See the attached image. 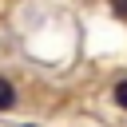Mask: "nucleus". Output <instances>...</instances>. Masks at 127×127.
Here are the masks:
<instances>
[{
    "instance_id": "f257e3e1",
    "label": "nucleus",
    "mask_w": 127,
    "mask_h": 127,
    "mask_svg": "<svg viewBox=\"0 0 127 127\" xmlns=\"http://www.w3.org/2000/svg\"><path fill=\"white\" fill-rule=\"evenodd\" d=\"M16 107V87L8 79H0V111H12Z\"/></svg>"
},
{
    "instance_id": "f03ea898",
    "label": "nucleus",
    "mask_w": 127,
    "mask_h": 127,
    "mask_svg": "<svg viewBox=\"0 0 127 127\" xmlns=\"http://www.w3.org/2000/svg\"><path fill=\"white\" fill-rule=\"evenodd\" d=\"M115 103H119V107H127V79H119V83H115Z\"/></svg>"
},
{
    "instance_id": "7ed1b4c3",
    "label": "nucleus",
    "mask_w": 127,
    "mask_h": 127,
    "mask_svg": "<svg viewBox=\"0 0 127 127\" xmlns=\"http://www.w3.org/2000/svg\"><path fill=\"white\" fill-rule=\"evenodd\" d=\"M111 12H115L119 20H127V0H111Z\"/></svg>"
},
{
    "instance_id": "20e7f679",
    "label": "nucleus",
    "mask_w": 127,
    "mask_h": 127,
    "mask_svg": "<svg viewBox=\"0 0 127 127\" xmlns=\"http://www.w3.org/2000/svg\"><path fill=\"white\" fill-rule=\"evenodd\" d=\"M24 127H28V123H24Z\"/></svg>"
}]
</instances>
